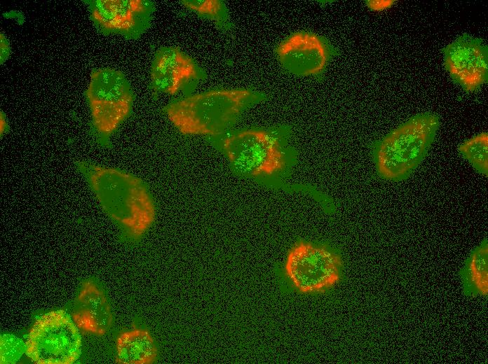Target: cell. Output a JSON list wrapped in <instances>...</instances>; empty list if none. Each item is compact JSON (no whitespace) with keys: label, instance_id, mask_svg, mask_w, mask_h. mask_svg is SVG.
I'll return each mask as SVG.
<instances>
[{"label":"cell","instance_id":"1","mask_svg":"<svg viewBox=\"0 0 488 364\" xmlns=\"http://www.w3.org/2000/svg\"><path fill=\"white\" fill-rule=\"evenodd\" d=\"M74 164L103 211L130 238H140L156 215L154 203L144 181L126 171L86 160H76Z\"/></svg>","mask_w":488,"mask_h":364},{"label":"cell","instance_id":"2","mask_svg":"<svg viewBox=\"0 0 488 364\" xmlns=\"http://www.w3.org/2000/svg\"><path fill=\"white\" fill-rule=\"evenodd\" d=\"M440 127L439 116L416 114L377 141L374 149L377 171L387 181L408 178L426 158Z\"/></svg>","mask_w":488,"mask_h":364},{"label":"cell","instance_id":"3","mask_svg":"<svg viewBox=\"0 0 488 364\" xmlns=\"http://www.w3.org/2000/svg\"><path fill=\"white\" fill-rule=\"evenodd\" d=\"M252 94L245 88L210 90L170 104L165 113L184 135L216 136L236 120Z\"/></svg>","mask_w":488,"mask_h":364},{"label":"cell","instance_id":"4","mask_svg":"<svg viewBox=\"0 0 488 364\" xmlns=\"http://www.w3.org/2000/svg\"><path fill=\"white\" fill-rule=\"evenodd\" d=\"M90 110L89 133L101 147H109V139L130 115L133 93L120 71L94 69L84 92Z\"/></svg>","mask_w":488,"mask_h":364},{"label":"cell","instance_id":"5","mask_svg":"<svg viewBox=\"0 0 488 364\" xmlns=\"http://www.w3.org/2000/svg\"><path fill=\"white\" fill-rule=\"evenodd\" d=\"M25 354L39 364H71L81 354V338L74 320L62 310L38 318L31 328Z\"/></svg>","mask_w":488,"mask_h":364},{"label":"cell","instance_id":"6","mask_svg":"<svg viewBox=\"0 0 488 364\" xmlns=\"http://www.w3.org/2000/svg\"><path fill=\"white\" fill-rule=\"evenodd\" d=\"M285 267L289 279L300 293H319L338 282L342 260L325 246L300 241L289 251Z\"/></svg>","mask_w":488,"mask_h":364},{"label":"cell","instance_id":"7","mask_svg":"<svg viewBox=\"0 0 488 364\" xmlns=\"http://www.w3.org/2000/svg\"><path fill=\"white\" fill-rule=\"evenodd\" d=\"M222 146L230 164L248 175H271L285 166L280 141L266 131L248 130L233 134L223 140Z\"/></svg>","mask_w":488,"mask_h":364},{"label":"cell","instance_id":"8","mask_svg":"<svg viewBox=\"0 0 488 364\" xmlns=\"http://www.w3.org/2000/svg\"><path fill=\"white\" fill-rule=\"evenodd\" d=\"M444 66L452 79L466 92L488 80V48L480 38L463 34L442 49Z\"/></svg>","mask_w":488,"mask_h":364},{"label":"cell","instance_id":"9","mask_svg":"<svg viewBox=\"0 0 488 364\" xmlns=\"http://www.w3.org/2000/svg\"><path fill=\"white\" fill-rule=\"evenodd\" d=\"M89 18L99 33L131 34L137 31L149 10L144 0H83Z\"/></svg>","mask_w":488,"mask_h":364},{"label":"cell","instance_id":"10","mask_svg":"<svg viewBox=\"0 0 488 364\" xmlns=\"http://www.w3.org/2000/svg\"><path fill=\"white\" fill-rule=\"evenodd\" d=\"M276 52L285 69L299 76L320 74L329 58L327 48L323 41L308 32H297L290 36L278 46Z\"/></svg>","mask_w":488,"mask_h":364},{"label":"cell","instance_id":"11","mask_svg":"<svg viewBox=\"0 0 488 364\" xmlns=\"http://www.w3.org/2000/svg\"><path fill=\"white\" fill-rule=\"evenodd\" d=\"M194 61L179 48L159 50L152 62L151 88L156 92L175 94L189 81L198 78Z\"/></svg>","mask_w":488,"mask_h":364},{"label":"cell","instance_id":"12","mask_svg":"<svg viewBox=\"0 0 488 364\" xmlns=\"http://www.w3.org/2000/svg\"><path fill=\"white\" fill-rule=\"evenodd\" d=\"M73 320L79 329L96 335H103L110 328L112 315L109 304L93 283L83 284L76 302Z\"/></svg>","mask_w":488,"mask_h":364},{"label":"cell","instance_id":"13","mask_svg":"<svg viewBox=\"0 0 488 364\" xmlns=\"http://www.w3.org/2000/svg\"><path fill=\"white\" fill-rule=\"evenodd\" d=\"M116 361L122 364L152 363L157 356V349L150 333L134 329L121 333L116 340Z\"/></svg>","mask_w":488,"mask_h":364},{"label":"cell","instance_id":"14","mask_svg":"<svg viewBox=\"0 0 488 364\" xmlns=\"http://www.w3.org/2000/svg\"><path fill=\"white\" fill-rule=\"evenodd\" d=\"M462 156L479 173L488 175V134L480 132L462 143L458 148Z\"/></svg>","mask_w":488,"mask_h":364},{"label":"cell","instance_id":"15","mask_svg":"<svg viewBox=\"0 0 488 364\" xmlns=\"http://www.w3.org/2000/svg\"><path fill=\"white\" fill-rule=\"evenodd\" d=\"M468 272L476 288L482 293L487 288V242L484 241L470 255Z\"/></svg>","mask_w":488,"mask_h":364},{"label":"cell","instance_id":"16","mask_svg":"<svg viewBox=\"0 0 488 364\" xmlns=\"http://www.w3.org/2000/svg\"><path fill=\"white\" fill-rule=\"evenodd\" d=\"M26 351L25 343L11 334L1 336L0 360L1 364L15 363Z\"/></svg>","mask_w":488,"mask_h":364},{"label":"cell","instance_id":"17","mask_svg":"<svg viewBox=\"0 0 488 364\" xmlns=\"http://www.w3.org/2000/svg\"><path fill=\"white\" fill-rule=\"evenodd\" d=\"M188 9L212 18L219 17L222 3L218 0H183L180 1Z\"/></svg>","mask_w":488,"mask_h":364},{"label":"cell","instance_id":"18","mask_svg":"<svg viewBox=\"0 0 488 364\" xmlns=\"http://www.w3.org/2000/svg\"><path fill=\"white\" fill-rule=\"evenodd\" d=\"M395 2V1H367V5L368 7L374 10H381L391 8V6Z\"/></svg>","mask_w":488,"mask_h":364},{"label":"cell","instance_id":"19","mask_svg":"<svg viewBox=\"0 0 488 364\" xmlns=\"http://www.w3.org/2000/svg\"><path fill=\"white\" fill-rule=\"evenodd\" d=\"M10 54V45L8 38L1 33V64H3Z\"/></svg>","mask_w":488,"mask_h":364},{"label":"cell","instance_id":"20","mask_svg":"<svg viewBox=\"0 0 488 364\" xmlns=\"http://www.w3.org/2000/svg\"><path fill=\"white\" fill-rule=\"evenodd\" d=\"M8 130V123L6 119L5 115L1 111V134L6 132Z\"/></svg>","mask_w":488,"mask_h":364}]
</instances>
